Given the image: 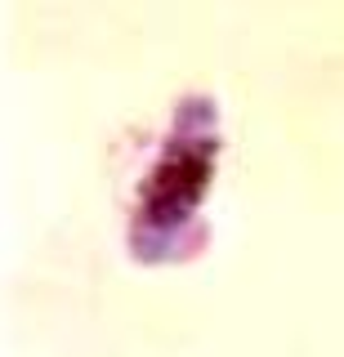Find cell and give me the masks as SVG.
Wrapping results in <instances>:
<instances>
[{
  "instance_id": "cell-1",
  "label": "cell",
  "mask_w": 344,
  "mask_h": 357,
  "mask_svg": "<svg viewBox=\"0 0 344 357\" xmlns=\"http://www.w3.org/2000/svg\"><path fill=\"white\" fill-rule=\"evenodd\" d=\"M188 112V103H184ZM193 116V112H188ZM215 152L219 139L215 134H193L188 121V139L174 134L170 148L161 152V161L152 165V183H148V201H143L135 228H130V245L139 250V259H161L165 245H179L184 223L197 215V201H202L210 170H215Z\"/></svg>"
}]
</instances>
